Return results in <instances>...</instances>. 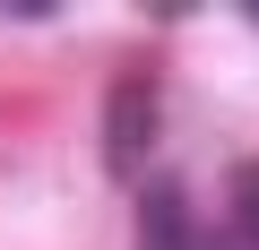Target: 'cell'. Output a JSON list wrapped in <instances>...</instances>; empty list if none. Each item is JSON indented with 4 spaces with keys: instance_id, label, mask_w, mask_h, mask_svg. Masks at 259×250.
Returning a JSON list of instances; mask_svg holds the SVG:
<instances>
[{
    "instance_id": "obj_3",
    "label": "cell",
    "mask_w": 259,
    "mask_h": 250,
    "mask_svg": "<svg viewBox=\"0 0 259 250\" xmlns=\"http://www.w3.org/2000/svg\"><path fill=\"white\" fill-rule=\"evenodd\" d=\"M233 241L242 250H259V164L242 173V190H233Z\"/></svg>"
},
{
    "instance_id": "obj_4",
    "label": "cell",
    "mask_w": 259,
    "mask_h": 250,
    "mask_svg": "<svg viewBox=\"0 0 259 250\" xmlns=\"http://www.w3.org/2000/svg\"><path fill=\"white\" fill-rule=\"evenodd\" d=\"M190 250H242L233 233H190Z\"/></svg>"
},
{
    "instance_id": "obj_2",
    "label": "cell",
    "mask_w": 259,
    "mask_h": 250,
    "mask_svg": "<svg viewBox=\"0 0 259 250\" xmlns=\"http://www.w3.org/2000/svg\"><path fill=\"white\" fill-rule=\"evenodd\" d=\"M190 233H199V224H190V190H182L173 173H156V181L139 190V241H147V250H190Z\"/></svg>"
},
{
    "instance_id": "obj_1",
    "label": "cell",
    "mask_w": 259,
    "mask_h": 250,
    "mask_svg": "<svg viewBox=\"0 0 259 250\" xmlns=\"http://www.w3.org/2000/svg\"><path fill=\"white\" fill-rule=\"evenodd\" d=\"M147 147H156V69L139 61V69H121L112 95H104V164H112V181L139 173Z\"/></svg>"
}]
</instances>
